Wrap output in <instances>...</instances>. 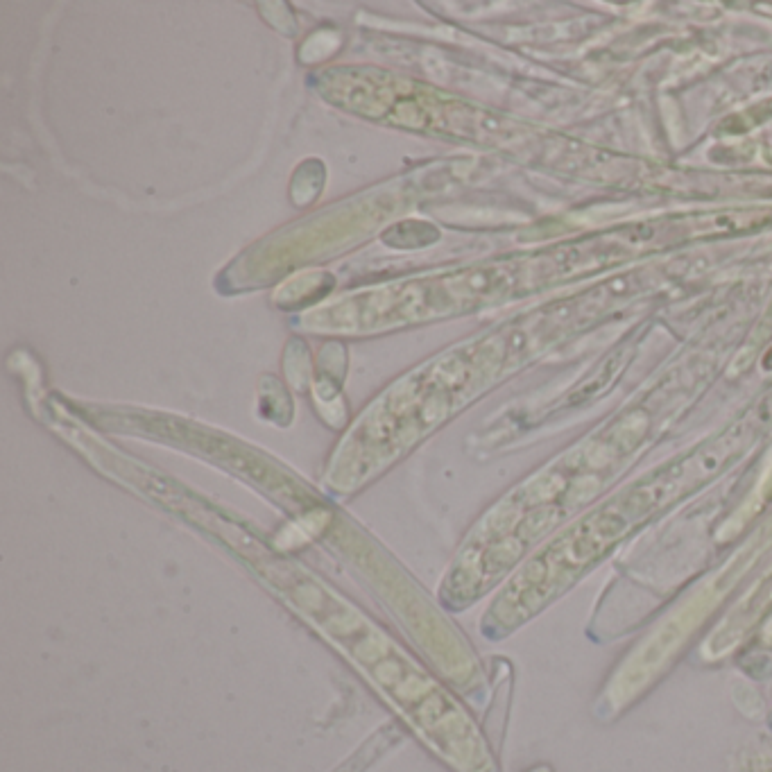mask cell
I'll use <instances>...</instances> for the list:
<instances>
[{"label": "cell", "instance_id": "6da1fadb", "mask_svg": "<svg viewBox=\"0 0 772 772\" xmlns=\"http://www.w3.org/2000/svg\"><path fill=\"white\" fill-rule=\"evenodd\" d=\"M164 494L179 501V514L184 519L197 521L202 533L216 537L225 551L272 591V596H277L329 646L340 650L342 657L349 659L376 689L397 702V707L413 716L415 723L426 729L428 714L449 711L444 691L431 673L403 648L401 641L354 600L340 594L331 582L297 562L293 555H283L281 548L270 546L256 528H245L227 512L202 505L200 499L188 501L182 492L164 490Z\"/></svg>", "mask_w": 772, "mask_h": 772}]
</instances>
